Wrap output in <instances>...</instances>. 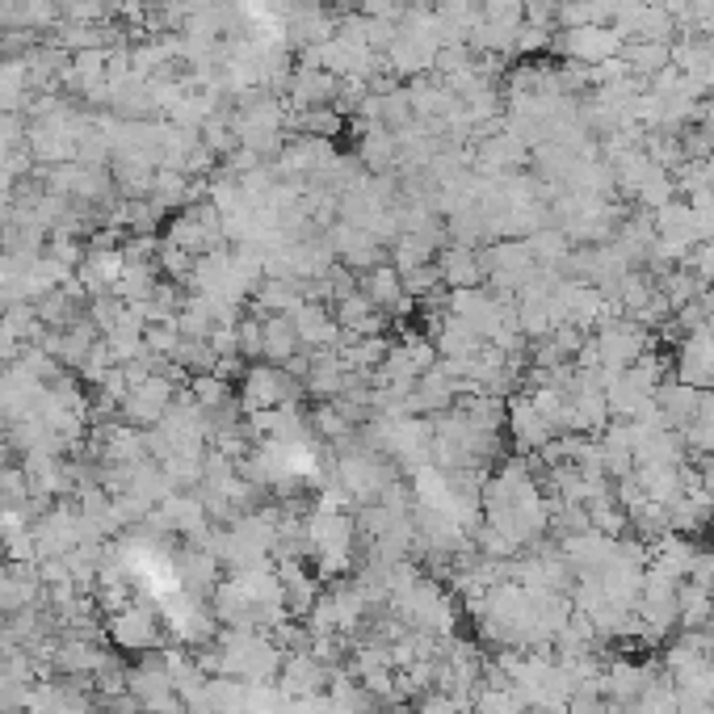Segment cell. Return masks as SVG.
<instances>
[{
    "mask_svg": "<svg viewBox=\"0 0 714 714\" xmlns=\"http://www.w3.org/2000/svg\"><path fill=\"white\" fill-rule=\"evenodd\" d=\"M302 354L299 329L290 316H270L261 324V357H270V366H290Z\"/></svg>",
    "mask_w": 714,
    "mask_h": 714,
    "instance_id": "cell-9",
    "label": "cell"
},
{
    "mask_svg": "<svg viewBox=\"0 0 714 714\" xmlns=\"http://www.w3.org/2000/svg\"><path fill=\"white\" fill-rule=\"evenodd\" d=\"M290 320H295V329H299L302 349H336V345L345 341V332H341V324H336V316H332L329 302L302 299L299 307L290 311Z\"/></svg>",
    "mask_w": 714,
    "mask_h": 714,
    "instance_id": "cell-4",
    "label": "cell"
},
{
    "mask_svg": "<svg viewBox=\"0 0 714 714\" xmlns=\"http://www.w3.org/2000/svg\"><path fill=\"white\" fill-rule=\"evenodd\" d=\"M282 689H286L290 698H302V702H307V698H316V693L329 689V668L311 656H290L286 659V668H282Z\"/></svg>",
    "mask_w": 714,
    "mask_h": 714,
    "instance_id": "cell-10",
    "label": "cell"
},
{
    "mask_svg": "<svg viewBox=\"0 0 714 714\" xmlns=\"http://www.w3.org/2000/svg\"><path fill=\"white\" fill-rule=\"evenodd\" d=\"M438 277L445 290H471L484 282V261H479V248L450 245L438 252Z\"/></svg>",
    "mask_w": 714,
    "mask_h": 714,
    "instance_id": "cell-8",
    "label": "cell"
},
{
    "mask_svg": "<svg viewBox=\"0 0 714 714\" xmlns=\"http://www.w3.org/2000/svg\"><path fill=\"white\" fill-rule=\"evenodd\" d=\"M332 316H336V324H341L345 336H383L386 329V316L357 286L332 299Z\"/></svg>",
    "mask_w": 714,
    "mask_h": 714,
    "instance_id": "cell-7",
    "label": "cell"
},
{
    "mask_svg": "<svg viewBox=\"0 0 714 714\" xmlns=\"http://www.w3.org/2000/svg\"><path fill=\"white\" fill-rule=\"evenodd\" d=\"M240 354L261 357V324H257V320H245V324H240Z\"/></svg>",
    "mask_w": 714,
    "mask_h": 714,
    "instance_id": "cell-11",
    "label": "cell"
},
{
    "mask_svg": "<svg viewBox=\"0 0 714 714\" xmlns=\"http://www.w3.org/2000/svg\"><path fill=\"white\" fill-rule=\"evenodd\" d=\"M673 379L698 386V391H714V324L711 329L689 332L686 341H681Z\"/></svg>",
    "mask_w": 714,
    "mask_h": 714,
    "instance_id": "cell-3",
    "label": "cell"
},
{
    "mask_svg": "<svg viewBox=\"0 0 714 714\" xmlns=\"http://www.w3.org/2000/svg\"><path fill=\"white\" fill-rule=\"evenodd\" d=\"M563 51L580 63H605V59L622 56V34L614 26H572L563 34V43H559Z\"/></svg>",
    "mask_w": 714,
    "mask_h": 714,
    "instance_id": "cell-6",
    "label": "cell"
},
{
    "mask_svg": "<svg viewBox=\"0 0 714 714\" xmlns=\"http://www.w3.org/2000/svg\"><path fill=\"white\" fill-rule=\"evenodd\" d=\"M307 543H311V555L320 559L324 580H341L345 572H354L357 522L349 517V513H341L336 500L320 504V513L307 522Z\"/></svg>",
    "mask_w": 714,
    "mask_h": 714,
    "instance_id": "cell-1",
    "label": "cell"
},
{
    "mask_svg": "<svg viewBox=\"0 0 714 714\" xmlns=\"http://www.w3.org/2000/svg\"><path fill=\"white\" fill-rule=\"evenodd\" d=\"M357 290H361L366 299L374 302V307L383 311L386 320H391V316H404V311L413 307V295L404 290V277H400V270H395V265H386V261L357 277Z\"/></svg>",
    "mask_w": 714,
    "mask_h": 714,
    "instance_id": "cell-5",
    "label": "cell"
},
{
    "mask_svg": "<svg viewBox=\"0 0 714 714\" xmlns=\"http://www.w3.org/2000/svg\"><path fill=\"white\" fill-rule=\"evenodd\" d=\"M504 425H509V433H513V445L525 450V454H543L550 441L559 438V429L534 408L529 391H525V395H513V400L504 404Z\"/></svg>",
    "mask_w": 714,
    "mask_h": 714,
    "instance_id": "cell-2",
    "label": "cell"
}]
</instances>
